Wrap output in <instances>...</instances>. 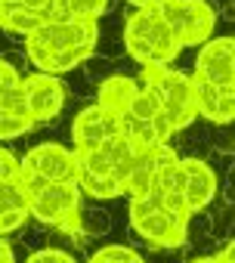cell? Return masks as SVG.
<instances>
[{"instance_id": "6da1fadb", "label": "cell", "mask_w": 235, "mask_h": 263, "mask_svg": "<svg viewBox=\"0 0 235 263\" xmlns=\"http://www.w3.org/2000/svg\"><path fill=\"white\" fill-rule=\"evenodd\" d=\"M124 50L140 65H170L183 47L161 19L158 7H140L124 22Z\"/></svg>"}, {"instance_id": "7a4b0ae2", "label": "cell", "mask_w": 235, "mask_h": 263, "mask_svg": "<svg viewBox=\"0 0 235 263\" xmlns=\"http://www.w3.org/2000/svg\"><path fill=\"white\" fill-rule=\"evenodd\" d=\"M143 84L155 87L161 99V111L167 115L173 134L189 130L198 118L195 111V93H192V74L177 71L170 65H143Z\"/></svg>"}, {"instance_id": "3957f363", "label": "cell", "mask_w": 235, "mask_h": 263, "mask_svg": "<svg viewBox=\"0 0 235 263\" xmlns=\"http://www.w3.org/2000/svg\"><path fill=\"white\" fill-rule=\"evenodd\" d=\"M186 220L161 204L158 195H140L130 198V229L136 238L155 245V248H180L186 245Z\"/></svg>"}, {"instance_id": "277c9868", "label": "cell", "mask_w": 235, "mask_h": 263, "mask_svg": "<svg viewBox=\"0 0 235 263\" xmlns=\"http://www.w3.org/2000/svg\"><path fill=\"white\" fill-rule=\"evenodd\" d=\"M158 13L180 41V47H201L213 37L217 7L210 0H164Z\"/></svg>"}, {"instance_id": "5b68a950", "label": "cell", "mask_w": 235, "mask_h": 263, "mask_svg": "<svg viewBox=\"0 0 235 263\" xmlns=\"http://www.w3.org/2000/svg\"><path fill=\"white\" fill-rule=\"evenodd\" d=\"M99 25L87 19H50L34 34L25 37V53H56V50H74V47H96Z\"/></svg>"}, {"instance_id": "8992f818", "label": "cell", "mask_w": 235, "mask_h": 263, "mask_svg": "<svg viewBox=\"0 0 235 263\" xmlns=\"http://www.w3.org/2000/svg\"><path fill=\"white\" fill-rule=\"evenodd\" d=\"M81 211V189L77 183H47L41 192L28 198V217L41 226H59Z\"/></svg>"}, {"instance_id": "52a82bcc", "label": "cell", "mask_w": 235, "mask_h": 263, "mask_svg": "<svg viewBox=\"0 0 235 263\" xmlns=\"http://www.w3.org/2000/svg\"><path fill=\"white\" fill-rule=\"evenodd\" d=\"M192 78L207 81V84L223 87V90H235V41L229 34L204 41L198 56H195Z\"/></svg>"}, {"instance_id": "ba28073f", "label": "cell", "mask_w": 235, "mask_h": 263, "mask_svg": "<svg viewBox=\"0 0 235 263\" xmlns=\"http://www.w3.org/2000/svg\"><path fill=\"white\" fill-rule=\"evenodd\" d=\"M22 93H25V108H28V118L34 121V127L53 121L68 99V87L56 74H44V71L22 78Z\"/></svg>"}, {"instance_id": "9c48e42d", "label": "cell", "mask_w": 235, "mask_h": 263, "mask_svg": "<svg viewBox=\"0 0 235 263\" xmlns=\"http://www.w3.org/2000/svg\"><path fill=\"white\" fill-rule=\"evenodd\" d=\"M19 171L37 174L47 183H71L77 174V155L62 143H41L19 158Z\"/></svg>"}, {"instance_id": "30bf717a", "label": "cell", "mask_w": 235, "mask_h": 263, "mask_svg": "<svg viewBox=\"0 0 235 263\" xmlns=\"http://www.w3.org/2000/svg\"><path fill=\"white\" fill-rule=\"evenodd\" d=\"M121 134V118L105 111L102 105L90 102L84 105L74 121H71V143H74V152H90V149H99L108 137H118Z\"/></svg>"}, {"instance_id": "8fae6325", "label": "cell", "mask_w": 235, "mask_h": 263, "mask_svg": "<svg viewBox=\"0 0 235 263\" xmlns=\"http://www.w3.org/2000/svg\"><path fill=\"white\" fill-rule=\"evenodd\" d=\"M183 164V201H186V211H207L210 201L220 195V177L217 171L204 161V158H180Z\"/></svg>"}, {"instance_id": "7c38bea8", "label": "cell", "mask_w": 235, "mask_h": 263, "mask_svg": "<svg viewBox=\"0 0 235 263\" xmlns=\"http://www.w3.org/2000/svg\"><path fill=\"white\" fill-rule=\"evenodd\" d=\"M192 93H195V111L210 121V124H232L235 118V90H223V87H213L207 81H198L192 78Z\"/></svg>"}, {"instance_id": "4fadbf2b", "label": "cell", "mask_w": 235, "mask_h": 263, "mask_svg": "<svg viewBox=\"0 0 235 263\" xmlns=\"http://www.w3.org/2000/svg\"><path fill=\"white\" fill-rule=\"evenodd\" d=\"M136 90H140V81H133L130 74H114L111 71L108 78H102L96 84V105H102L105 111H111V115L121 118L130 108Z\"/></svg>"}, {"instance_id": "5bb4252c", "label": "cell", "mask_w": 235, "mask_h": 263, "mask_svg": "<svg viewBox=\"0 0 235 263\" xmlns=\"http://www.w3.org/2000/svg\"><path fill=\"white\" fill-rule=\"evenodd\" d=\"M152 177H155V155H152V149H136V152H133V161H130L124 180H121L124 195H130V198L149 195Z\"/></svg>"}, {"instance_id": "9a60e30c", "label": "cell", "mask_w": 235, "mask_h": 263, "mask_svg": "<svg viewBox=\"0 0 235 263\" xmlns=\"http://www.w3.org/2000/svg\"><path fill=\"white\" fill-rule=\"evenodd\" d=\"M74 183L81 189V195H90V198H99V201H111V198H121L124 195V186L118 177H99V174H87V171H77L74 174Z\"/></svg>"}, {"instance_id": "2e32d148", "label": "cell", "mask_w": 235, "mask_h": 263, "mask_svg": "<svg viewBox=\"0 0 235 263\" xmlns=\"http://www.w3.org/2000/svg\"><path fill=\"white\" fill-rule=\"evenodd\" d=\"M44 22H47L44 13L16 7V4H10V0H7V10H4V19H0V28L10 31V34H19V37H28V34H34Z\"/></svg>"}, {"instance_id": "e0dca14e", "label": "cell", "mask_w": 235, "mask_h": 263, "mask_svg": "<svg viewBox=\"0 0 235 263\" xmlns=\"http://www.w3.org/2000/svg\"><path fill=\"white\" fill-rule=\"evenodd\" d=\"M108 10V0H53V19H87L96 22Z\"/></svg>"}, {"instance_id": "ac0fdd59", "label": "cell", "mask_w": 235, "mask_h": 263, "mask_svg": "<svg viewBox=\"0 0 235 263\" xmlns=\"http://www.w3.org/2000/svg\"><path fill=\"white\" fill-rule=\"evenodd\" d=\"M158 111H161V99H158L155 87H149V84H140V90H136V96H133V102H130V108H127L124 115H130V118H140V121H152Z\"/></svg>"}, {"instance_id": "d6986e66", "label": "cell", "mask_w": 235, "mask_h": 263, "mask_svg": "<svg viewBox=\"0 0 235 263\" xmlns=\"http://www.w3.org/2000/svg\"><path fill=\"white\" fill-rule=\"evenodd\" d=\"M77 223L84 235H105L111 229V214L105 208H81L77 211Z\"/></svg>"}, {"instance_id": "ffe728a7", "label": "cell", "mask_w": 235, "mask_h": 263, "mask_svg": "<svg viewBox=\"0 0 235 263\" xmlns=\"http://www.w3.org/2000/svg\"><path fill=\"white\" fill-rule=\"evenodd\" d=\"M31 127H34V121L28 115H16V111L0 108V140H19Z\"/></svg>"}, {"instance_id": "44dd1931", "label": "cell", "mask_w": 235, "mask_h": 263, "mask_svg": "<svg viewBox=\"0 0 235 263\" xmlns=\"http://www.w3.org/2000/svg\"><path fill=\"white\" fill-rule=\"evenodd\" d=\"M13 208H28V195L22 192L19 180H4L0 183V211H13Z\"/></svg>"}, {"instance_id": "7402d4cb", "label": "cell", "mask_w": 235, "mask_h": 263, "mask_svg": "<svg viewBox=\"0 0 235 263\" xmlns=\"http://www.w3.org/2000/svg\"><path fill=\"white\" fill-rule=\"evenodd\" d=\"M213 235V217L207 211H192L186 220V238H210Z\"/></svg>"}, {"instance_id": "603a6c76", "label": "cell", "mask_w": 235, "mask_h": 263, "mask_svg": "<svg viewBox=\"0 0 235 263\" xmlns=\"http://www.w3.org/2000/svg\"><path fill=\"white\" fill-rule=\"evenodd\" d=\"M28 223V208H13V211H0V235L19 232Z\"/></svg>"}, {"instance_id": "cb8c5ba5", "label": "cell", "mask_w": 235, "mask_h": 263, "mask_svg": "<svg viewBox=\"0 0 235 263\" xmlns=\"http://www.w3.org/2000/svg\"><path fill=\"white\" fill-rule=\"evenodd\" d=\"M25 263H77V260L62 248H37V251L28 254Z\"/></svg>"}, {"instance_id": "d4e9b609", "label": "cell", "mask_w": 235, "mask_h": 263, "mask_svg": "<svg viewBox=\"0 0 235 263\" xmlns=\"http://www.w3.org/2000/svg\"><path fill=\"white\" fill-rule=\"evenodd\" d=\"M16 177H19V158L10 149L0 146V183H4V180H16Z\"/></svg>"}, {"instance_id": "484cf974", "label": "cell", "mask_w": 235, "mask_h": 263, "mask_svg": "<svg viewBox=\"0 0 235 263\" xmlns=\"http://www.w3.org/2000/svg\"><path fill=\"white\" fill-rule=\"evenodd\" d=\"M16 7H25V10H34V13H44L47 22L53 19V0H10Z\"/></svg>"}, {"instance_id": "4316f807", "label": "cell", "mask_w": 235, "mask_h": 263, "mask_svg": "<svg viewBox=\"0 0 235 263\" xmlns=\"http://www.w3.org/2000/svg\"><path fill=\"white\" fill-rule=\"evenodd\" d=\"M189 263H232V241H226L220 248V254H207V257H195Z\"/></svg>"}, {"instance_id": "83f0119b", "label": "cell", "mask_w": 235, "mask_h": 263, "mask_svg": "<svg viewBox=\"0 0 235 263\" xmlns=\"http://www.w3.org/2000/svg\"><path fill=\"white\" fill-rule=\"evenodd\" d=\"M4 10H7V0H0V19H4Z\"/></svg>"}]
</instances>
